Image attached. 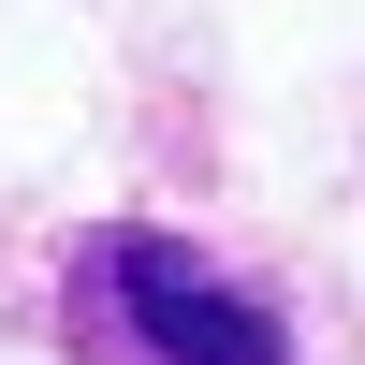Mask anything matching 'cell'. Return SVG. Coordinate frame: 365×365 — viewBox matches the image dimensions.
Returning <instances> with one entry per match:
<instances>
[{"label":"cell","instance_id":"cell-1","mask_svg":"<svg viewBox=\"0 0 365 365\" xmlns=\"http://www.w3.org/2000/svg\"><path fill=\"white\" fill-rule=\"evenodd\" d=\"M58 351L73 365H292V322L205 234H175V220H88L58 249Z\"/></svg>","mask_w":365,"mask_h":365}]
</instances>
